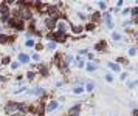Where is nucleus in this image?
<instances>
[{"label":"nucleus","instance_id":"1","mask_svg":"<svg viewBox=\"0 0 138 116\" xmlns=\"http://www.w3.org/2000/svg\"><path fill=\"white\" fill-rule=\"evenodd\" d=\"M104 20H106V23H107V26H109V28H112V26H113V23H112V16H110L109 12H106V14H104Z\"/></svg>","mask_w":138,"mask_h":116},{"label":"nucleus","instance_id":"2","mask_svg":"<svg viewBox=\"0 0 138 116\" xmlns=\"http://www.w3.org/2000/svg\"><path fill=\"white\" fill-rule=\"evenodd\" d=\"M19 61H20V62H23V64H27V62H30V56L28 54H19Z\"/></svg>","mask_w":138,"mask_h":116},{"label":"nucleus","instance_id":"3","mask_svg":"<svg viewBox=\"0 0 138 116\" xmlns=\"http://www.w3.org/2000/svg\"><path fill=\"white\" fill-rule=\"evenodd\" d=\"M57 26H59V28H57V30H59V33H62V34H64V33L67 31V23H65V22H61Z\"/></svg>","mask_w":138,"mask_h":116},{"label":"nucleus","instance_id":"4","mask_svg":"<svg viewBox=\"0 0 138 116\" xmlns=\"http://www.w3.org/2000/svg\"><path fill=\"white\" fill-rule=\"evenodd\" d=\"M56 108H57V102H56V101H51V102L48 104V108H47V110H48V111H53V110H56Z\"/></svg>","mask_w":138,"mask_h":116},{"label":"nucleus","instance_id":"5","mask_svg":"<svg viewBox=\"0 0 138 116\" xmlns=\"http://www.w3.org/2000/svg\"><path fill=\"white\" fill-rule=\"evenodd\" d=\"M95 88V82H87V85H85V90L87 91H92Z\"/></svg>","mask_w":138,"mask_h":116},{"label":"nucleus","instance_id":"6","mask_svg":"<svg viewBox=\"0 0 138 116\" xmlns=\"http://www.w3.org/2000/svg\"><path fill=\"white\" fill-rule=\"evenodd\" d=\"M78 111H79V105H74L71 110H70V114L73 116V114H78Z\"/></svg>","mask_w":138,"mask_h":116},{"label":"nucleus","instance_id":"7","mask_svg":"<svg viewBox=\"0 0 138 116\" xmlns=\"http://www.w3.org/2000/svg\"><path fill=\"white\" fill-rule=\"evenodd\" d=\"M30 93H33V94H42L44 90H42V88H36V90H31Z\"/></svg>","mask_w":138,"mask_h":116},{"label":"nucleus","instance_id":"8","mask_svg":"<svg viewBox=\"0 0 138 116\" xmlns=\"http://www.w3.org/2000/svg\"><path fill=\"white\" fill-rule=\"evenodd\" d=\"M109 67L115 71H120V65H116V64H109Z\"/></svg>","mask_w":138,"mask_h":116},{"label":"nucleus","instance_id":"9","mask_svg":"<svg viewBox=\"0 0 138 116\" xmlns=\"http://www.w3.org/2000/svg\"><path fill=\"white\" fill-rule=\"evenodd\" d=\"M47 26H48V28H54V20L48 19V20H47Z\"/></svg>","mask_w":138,"mask_h":116},{"label":"nucleus","instance_id":"10","mask_svg":"<svg viewBox=\"0 0 138 116\" xmlns=\"http://www.w3.org/2000/svg\"><path fill=\"white\" fill-rule=\"evenodd\" d=\"M8 36H0V44H5V42H8Z\"/></svg>","mask_w":138,"mask_h":116},{"label":"nucleus","instance_id":"11","mask_svg":"<svg viewBox=\"0 0 138 116\" xmlns=\"http://www.w3.org/2000/svg\"><path fill=\"white\" fill-rule=\"evenodd\" d=\"M112 39H113V40H120V39H121V36L118 34V33H113V34H112Z\"/></svg>","mask_w":138,"mask_h":116},{"label":"nucleus","instance_id":"12","mask_svg":"<svg viewBox=\"0 0 138 116\" xmlns=\"http://www.w3.org/2000/svg\"><path fill=\"white\" fill-rule=\"evenodd\" d=\"M87 70H89V71H95V70H96V65H93V64H89V65H87Z\"/></svg>","mask_w":138,"mask_h":116},{"label":"nucleus","instance_id":"13","mask_svg":"<svg viewBox=\"0 0 138 116\" xmlns=\"http://www.w3.org/2000/svg\"><path fill=\"white\" fill-rule=\"evenodd\" d=\"M73 91H74L76 94H79V93H82V87H76V88H74Z\"/></svg>","mask_w":138,"mask_h":116},{"label":"nucleus","instance_id":"14","mask_svg":"<svg viewBox=\"0 0 138 116\" xmlns=\"http://www.w3.org/2000/svg\"><path fill=\"white\" fill-rule=\"evenodd\" d=\"M104 47H106V44H104V42H99V44L96 45V50H101V48H104Z\"/></svg>","mask_w":138,"mask_h":116},{"label":"nucleus","instance_id":"15","mask_svg":"<svg viewBox=\"0 0 138 116\" xmlns=\"http://www.w3.org/2000/svg\"><path fill=\"white\" fill-rule=\"evenodd\" d=\"M27 47H34V40L28 39V40H27Z\"/></svg>","mask_w":138,"mask_h":116},{"label":"nucleus","instance_id":"16","mask_svg":"<svg viewBox=\"0 0 138 116\" xmlns=\"http://www.w3.org/2000/svg\"><path fill=\"white\" fill-rule=\"evenodd\" d=\"M48 48H50V50H54V48H56V44H54V42H50V44H48Z\"/></svg>","mask_w":138,"mask_h":116},{"label":"nucleus","instance_id":"17","mask_svg":"<svg viewBox=\"0 0 138 116\" xmlns=\"http://www.w3.org/2000/svg\"><path fill=\"white\" fill-rule=\"evenodd\" d=\"M78 67H79V68L84 67V61H82V59H78Z\"/></svg>","mask_w":138,"mask_h":116},{"label":"nucleus","instance_id":"18","mask_svg":"<svg viewBox=\"0 0 138 116\" xmlns=\"http://www.w3.org/2000/svg\"><path fill=\"white\" fill-rule=\"evenodd\" d=\"M106 81H107V82H112V81H113V77H112L110 74H106Z\"/></svg>","mask_w":138,"mask_h":116},{"label":"nucleus","instance_id":"19","mask_svg":"<svg viewBox=\"0 0 138 116\" xmlns=\"http://www.w3.org/2000/svg\"><path fill=\"white\" fill-rule=\"evenodd\" d=\"M73 31H74V33H81V31H82V28H81V26H74V28H73Z\"/></svg>","mask_w":138,"mask_h":116},{"label":"nucleus","instance_id":"20","mask_svg":"<svg viewBox=\"0 0 138 116\" xmlns=\"http://www.w3.org/2000/svg\"><path fill=\"white\" fill-rule=\"evenodd\" d=\"M130 12H132L133 16H138V8H133V9H130Z\"/></svg>","mask_w":138,"mask_h":116},{"label":"nucleus","instance_id":"21","mask_svg":"<svg viewBox=\"0 0 138 116\" xmlns=\"http://www.w3.org/2000/svg\"><path fill=\"white\" fill-rule=\"evenodd\" d=\"M135 53H136V50H135V48H130V50H129V54H130V56H133Z\"/></svg>","mask_w":138,"mask_h":116},{"label":"nucleus","instance_id":"22","mask_svg":"<svg viewBox=\"0 0 138 116\" xmlns=\"http://www.w3.org/2000/svg\"><path fill=\"white\" fill-rule=\"evenodd\" d=\"M99 6H101V8H103V9H106V8H107V5H106V3H104V2H99Z\"/></svg>","mask_w":138,"mask_h":116},{"label":"nucleus","instance_id":"23","mask_svg":"<svg viewBox=\"0 0 138 116\" xmlns=\"http://www.w3.org/2000/svg\"><path fill=\"white\" fill-rule=\"evenodd\" d=\"M95 28V25L93 23H90V25H87V30H93Z\"/></svg>","mask_w":138,"mask_h":116},{"label":"nucleus","instance_id":"24","mask_svg":"<svg viewBox=\"0 0 138 116\" xmlns=\"http://www.w3.org/2000/svg\"><path fill=\"white\" fill-rule=\"evenodd\" d=\"M17 67H19V64H17V62H14V64H12V65H11V68H14V70H16V68H17Z\"/></svg>","mask_w":138,"mask_h":116},{"label":"nucleus","instance_id":"25","mask_svg":"<svg viewBox=\"0 0 138 116\" xmlns=\"http://www.w3.org/2000/svg\"><path fill=\"white\" fill-rule=\"evenodd\" d=\"M33 59H34V61H39V54H37V53H36V54L33 56Z\"/></svg>","mask_w":138,"mask_h":116},{"label":"nucleus","instance_id":"26","mask_svg":"<svg viewBox=\"0 0 138 116\" xmlns=\"http://www.w3.org/2000/svg\"><path fill=\"white\" fill-rule=\"evenodd\" d=\"M133 116H138V110H135V111H133Z\"/></svg>","mask_w":138,"mask_h":116}]
</instances>
